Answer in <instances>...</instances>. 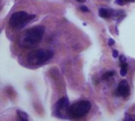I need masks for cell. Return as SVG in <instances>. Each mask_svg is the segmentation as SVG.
Wrapping results in <instances>:
<instances>
[{
	"label": "cell",
	"instance_id": "2e32d148",
	"mask_svg": "<svg viewBox=\"0 0 135 121\" xmlns=\"http://www.w3.org/2000/svg\"><path fill=\"white\" fill-rule=\"evenodd\" d=\"M108 44H109V46H112V45L115 44V41H114L112 39H109V40H108Z\"/></svg>",
	"mask_w": 135,
	"mask_h": 121
},
{
	"label": "cell",
	"instance_id": "8fae6325",
	"mask_svg": "<svg viewBox=\"0 0 135 121\" xmlns=\"http://www.w3.org/2000/svg\"><path fill=\"white\" fill-rule=\"evenodd\" d=\"M135 0H116V3L118 5H123L125 3H128V2H134Z\"/></svg>",
	"mask_w": 135,
	"mask_h": 121
},
{
	"label": "cell",
	"instance_id": "9a60e30c",
	"mask_svg": "<svg viewBox=\"0 0 135 121\" xmlns=\"http://www.w3.org/2000/svg\"><path fill=\"white\" fill-rule=\"evenodd\" d=\"M118 55H119L118 51H117L116 50H114L113 52H112V56H113L114 57H118Z\"/></svg>",
	"mask_w": 135,
	"mask_h": 121
},
{
	"label": "cell",
	"instance_id": "7a4b0ae2",
	"mask_svg": "<svg viewBox=\"0 0 135 121\" xmlns=\"http://www.w3.org/2000/svg\"><path fill=\"white\" fill-rule=\"evenodd\" d=\"M35 15L28 14L24 11H18L14 13L9 18V24L10 27L15 29L23 28L25 25H27L32 19L35 18Z\"/></svg>",
	"mask_w": 135,
	"mask_h": 121
},
{
	"label": "cell",
	"instance_id": "e0dca14e",
	"mask_svg": "<svg viewBox=\"0 0 135 121\" xmlns=\"http://www.w3.org/2000/svg\"><path fill=\"white\" fill-rule=\"evenodd\" d=\"M78 2H84L85 0H77Z\"/></svg>",
	"mask_w": 135,
	"mask_h": 121
},
{
	"label": "cell",
	"instance_id": "5bb4252c",
	"mask_svg": "<svg viewBox=\"0 0 135 121\" xmlns=\"http://www.w3.org/2000/svg\"><path fill=\"white\" fill-rule=\"evenodd\" d=\"M80 9H81V11H83V12H88V11H89V9H88L86 6H81V7H80Z\"/></svg>",
	"mask_w": 135,
	"mask_h": 121
},
{
	"label": "cell",
	"instance_id": "5b68a950",
	"mask_svg": "<svg viewBox=\"0 0 135 121\" xmlns=\"http://www.w3.org/2000/svg\"><path fill=\"white\" fill-rule=\"evenodd\" d=\"M55 111L56 115H64V113H68L69 109V101L67 98H62L59 99L55 106Z\"/></svg>",
	"mask_w": 135,
	"mask_h": 121
},
{
	"label": "cell",
	"instance_id": "9c48e42d",
	"mask_svg": "<svg viewBox=\"0 0 135 121\" xmlns=\"http://www.w3.org/2000/svg\"><path fill=\"white\" fill-rule=\"evenodd\" d=\"M127 63L124 62V63H122L121 65V70H120V74L122 76H125L127 73Z\"/></svg>",
	"mask_w": 135,
	"mask_h": 121
},
{
	"label": "cell",
	"instance_id": "7c38bea8",
	"mask_svg": "<svg viewBox=\"0 0 135 121\" xmlns=\"http://www.w3.org/2000/svg\"><path fill=\"white\" fill-rule=\"evenodd\" d=\"M135 120V116L131 114L126 115V117L124 118V120Z\"/></svg>",
	"mask_w": 135,
	"mask_h": 121
},
{
	"label": "cell",
	"instance_id": "30bf717a",
	"mask_svg": "<svg viewBox=\"0 0 135 121\" xmlns=\"http://www.w3.org/2000/svg\"><path fill=\"white\" fill-rule=\"evenodd\" d=\"M115 75V72L114 71H109V72H107L104 74L103 76V79L104 80H108L110 77L113 76Z\"/></svg>",
	"mask_w": 135,
	"mask_h": 121
},
{
	"label": "cell",
	"instance_id": "ba28073f",
	"mask_svg": "<svg viewBox=\"0 0 135 121\" xmlns=\"http://www.w3.org/2000/svg\"><path fill=\"white\" fill-rule=\"evenodd\" d=\"M17 117H18V119L22 121H28V115L23 112V111H21V110H17Z\"/></svg>",
	"mask_w": 135,
	"mask_h": 121
},
{
	"label": "cell",
	"instance_id": "8992f818",
	"mask_svg": "<svg viewBox=\"0 0 135 121\" xmlns=\"http://www.w3.org/2000/svg\"><path fill=\"white\" fill-rule=\"evenodd\" d=\"M116 94L118 96H122L123 98H127L130 94V87L127 80H122L116 90Z\"/></svg>",
	"mask_w": 135,
	"mask_h": 121
},
{
	"label": "cell",
	"instance_id": "6da1fadb",
	"mask_svg": "<svg viewBox=\"0 0 135 121\" xmlns=\"http://www.w3.org/2000/svg\"><path fill=\"white\" fill-rule=\"evenodd\" d=\"M44 34V28L36 26L26 30L19 37V45L25 48H32L40 43Z\"/></svg>",
	"mask_w": 135,
	"mask_h": 121
},
{
	"label": "cell",
	"instance_id": "4fadbf2b",
	"mask_svg": "<svg viewBox=\"0 0 135 121\" xmlns=\"http://www.w3.org/2000/svg\"><path fill=\"white\" fill-rule=\"evenodd\" d=\"M119 60H120V61H121L122 63H124V62H126L127 58L124 57V55H121V56L119 57Z\"/></svg>",
	"mask_w": 135,
	"mask_h": 121
},
{
	"label": "cell",
	"instance_id": "277c9868",
	"mask_svg": "<svg viewBox=\"0 0 135 121\" xmlns=\"http://www.w3.org/2000/svg\"><path fill=\"white\" fill-rule=\"evenodd\" d=\"M91 109V103L89 101H80L74 103L68 109V115L73 118H81L85 116Z\"/></svg>",
	"mask_w": 135,
	"mask_h": 121
},
{
	"label": "cell",
	"instance_id": "3957f363",
	"mask_svg": "<svg viewBox=\"0 0 135 121\" xmlns=\"http://www.w3.org/2000/svg\"><path fill=\"white\" fill-rule=\"evenodd\" d=\"M54 55L53 51L49 50H37L35 51L31 52L28 55V61L30 65H41L46 61H47L49 59H51Z\"/></svg>",
	"mask_w": 135,
	"mask_h": 121
},
{
	"label": "cell",
	"instance_id": "52a82bcc",
	"mask_svg": "<svg viewBox=\"0 0 135 121\" xmlns=\"http://www.w3.org/2000/svg\"><path fill=\"white\" fill-rule=\"evenodd\" d=\"M99 15H100V17H101L108 18V17H111L112 13H111V10L108 9L100 8V9H99Z\"/></svg>",
	"mask_w": 135,
	"mask_h": 121
}]
</instances>
